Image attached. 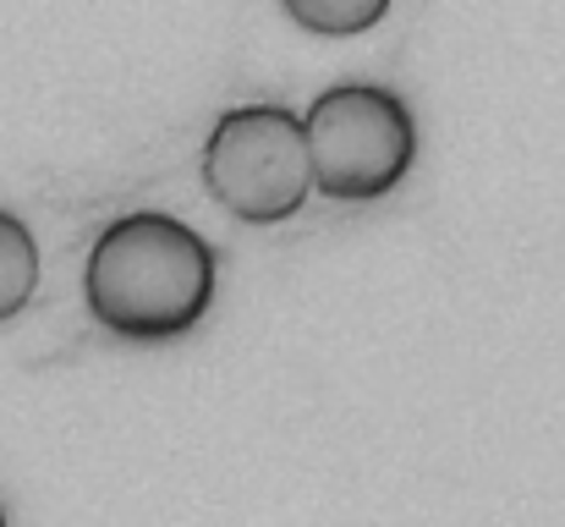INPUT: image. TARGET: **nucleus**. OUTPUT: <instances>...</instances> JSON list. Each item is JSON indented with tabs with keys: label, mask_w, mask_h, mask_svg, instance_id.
Segmentation results:
<instances>
[{
	"label": "nucleus",
	"mask_w": 565,
	"mask_h": 527,
	"mask_svg": "<svg viewBox=\"0 0 565 527\" xmlns=\"http://www.w3.org/2000/svg\"><path fill=\"white\" fill-rule=\"evenodd\" d=\"M83 303L121 341H177L214 303V247L177 214H121L88 247Z\"/></svg>",
	"instance_id": "nucleus-1"
},
{
	"label": "nucleus",
	"mask_w": 565,
	"mask_h": 527,
	"mask_svg": "<svg viewBox=\"0 0 565 527\" xmlns=\"http://www.w3.org/2000/svg\"><path fill=\"white\" fill-rule=\"evenodd\" d=\"M313 192L330 203H374L417 166V116L384 83H335L302 116Z\"/></svg>",
	"instance_id": "nucleus-2"
},
{
	"label": "nucleus",
	"mask_w": 565,
	"mask_h": 527,
	"mask_svg": "<svg viewBox=\"0 0 565 527\" xmlns=\"http://www.w3.org/2000/svg\"><path fill=\"white\" fill-rule=\"evenodd\" d=\"M203 187L209 198L242 220V225H280L291 220L308 192V144H302V116L291 105H236L214 122L203 138Z\"/></svg>",
	"instance_id": "nucleus-3"
},
{
	"label": "nucleus",
	"mask_w": 565,
	"mask_h": 527,
	"mask_svg": "<svg viewBox=\"0 0 565 527\" xmlns=\"http://www.w3.org/2000/svg\"><path fill=\"white\" fill-rule=\"evenodd\" d=\"M33 292H39V242L28 220L0 209V325L17 319L33 303Z\"/></svg>",
	"instance_id": "nucleus-4"
},
{
	"label": "nucleus",
	"mask_w": 565,
	"mask_h": 527,
	"mask_svg": "<svg viewBox=\"0 0 565 527\" xmlns=\"http://www.w3.org/2000/svg\"><path fill=\"white\" fill-rule=\"evenodd\" d=\"M286 17L302 28V33H319V39H358L379 28L390 17L395 0H280Z\"/></svg>",
	"instance_id": "nucleus-5"
},
{
	"label": "nucleus",
	"mask_w": 565,
	"mask_h": 527,
	"mask_svg": "<svg viewBox=\"0 0 565 527\" xmlns=\"http://www.w3.org/2000/svg\"><path fill=\"white\" fill-rule=\"evenodd\" d=\"M0 527H6V512H0Z\"/></svg>",
	"instance_id": "nucleus-6"
}]
</instances>
